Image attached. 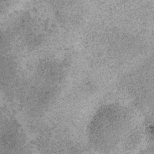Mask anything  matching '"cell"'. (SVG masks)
I'll return each instance as SVG.
<instances>
[{
  "label": "cell",
  "mask_w": 154,
  "mask_h": 154,
  "mask_svg": "<svg viewBox=\"0 0 154 154\" xmlns=\"http://www.w3.org/2000/svg\"><path fill=\"white\" fill-rule=\"evenodd\" d=\"M128 126L127 112L120 105H105L97 110L90 123L88 139L96 149H111L126 135Z\"/></svg>",
  "instance_id": "6da1fadb"
},
{
  "label": "cell",
  "mask_w": 154,
  "mask_h": 154,
  "mask_svg": "<svg viewBox=\"0 0 154 154\" xmlns=\"http://www.w3.org/2000/svg\"><path fill=\"white\" fill-rule=\"evenodd\" d=\"M22 129L14 119L5 117L1 120L0 153H12L20 149L23 140Z\"/></svg>",
  "instance_id": "7a4b0ae2"
}]
</instances>
